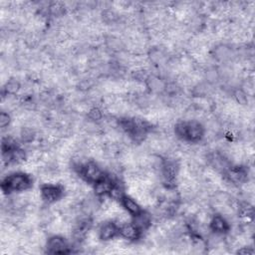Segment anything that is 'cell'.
<instances>
[{
	"label": "cell",
	"mask_w": 255,
	"mask_h": 255,
	"mask_svg": "<svg viewBox=\"0 0 255 255\" xmlns=\"http://www.w3.org/2000/svg\"><path fill=\"white\" fill-rule=\"evenodd\" d=\"M46 251L50 254H67L71 252L67 240L59 235H54L47 240Z\"/></svg>",
	"instance_id": "obj_6"
},
{
	"label": "cell",
	"mask_w": 255,
	"mask_h": 255,
	"mask_svg": "<svg viewBox=\"0 0 255 255\" xmlns=\"http://www.w3.org/2000/svg\"><path fill=\"white\" fill-rule=\"evenodd\" d=\"M91 225H92V220L89 217H84V218L79 219V221L76 223L74 231H73V236H74L75 240L82 241L86 237L88 231L90 230Z\"/></svg>",
	"instance_id": "obj_11"
},
{
	"label": "cell",
	"mask_w": 255,
	"mask_h": 255,
	"mask_svg": "<svg viewBox=\"0 0 255 255\" xmlns=\"http://www.w3.org/2000/svg\"><path fill=\"white\" fill-rule=\"evenodd\" d=\"M226 177L233 184H242L247 180L248 171L244 167H230L227 169Z\"/></svg>",
	"instance_id": "obj_10"
},
{
	"label": "cell",
	"mask_w": 255,
	"mask_h": 255,
	"mask_svg": "<svg viewBox=\"0 0 255 255\" xmlns=\"http://www.w3.org/2000/svg\"><path fill=\"white\" fill-rule=\"evenodd\" d=\"M20 89V84L18 83V81L16 80H10L6 83L5 85V88H4V91L6 92V94H10V95H13V94H16L18 92V90Z\"/></svg>",
	"instance_id": "obj_15"
},
{
	"label": "cell",
	"mask_w": 255,
	"mask_h": 255,
	"mask_svg": "<svg viewBox=\"0 0 255 255\" xmlns=\"http://www.w3.org/2000/svg\"><path fill=\"white\" fill-rule=\"evenodd\" d=\"M32 187V179L29 175L24 173H13L2 180L1 190L4 193L10 194L14 192H21L29 190Z\"/></svg>",
	"instance_id": "obj_2"
},
{
	"label": "cell",
	"mask_w": 255,
	"mask_h": 255,
	"mask_svg": "<svg viewBox=\"0 0 255 255\" xmlns=\"http://www.w3.org/2000/svg\"><path fill=\"white\" fill-rule=\"evenodd\" d=\"M135 220L133 221L142 231L147 229L150 225H151V222H152V219H151V215L147 212H145L143 210V212H141L139 215L135 216L134 217Z\"/></svg>",
	"instance_id": "obj_14"
},
{
	"label": "cell",
	"mask_w": 255,
	"mask_h": 255,
	"mask_svg": "<svg viewBox=\"0 0 255 255\" xmlns=\"http://www.w3.org/2000/svg\"><path fill=\"white\" fill-rule=\"evenodd\" d=\"M88 118L91 120V121H94V122H98L100 121L102 118H103V113L102 111L95 107V108H92L89 113H88Z\"/></svg>",
	"instance_id": "obj_16"
},
{
	"label": "cell",
	"mask_w": 255,
	"mask_h": 255,
	"mask_svg": "<svg viewBox=\"0 0 255 255\" xmlns=\"http://www.w3.org/2000/svg\"><path fill=\"white\" fill-rule=\"evenodd\" d=\"M41 197L47 203H54L60 200L64 195V189L58 185L46 184L40 189Z\"/></svg>",
	"instance_id": "obj_5"
},
{
	"label": "cell",
	"mask_w": 255,
	"mask_h": 255,
	"mask_svg": "<svg viewBox=\"0 0 255 255\" xmlns=\"http://www.w3.org/2000/svg\"><path fill=\"white\" fill-rule=\"evenodd\" d=\"M179 175V168L177 164L173 161H165L162 165V178L163 183L167 189H174L177 185Z\"/></svg>",
	"instance_id": "obj_4"
},
{
	"label": "cell",
	"mask_w": 255,
	"mask_h": 255,
	"mask_svg": "<svg viewBox=\"0 0 255 255\" xmlns=\"http://www.w3.org/2000/svg\"><path fill=\"white\" fill-rule=\"evenodd\" d=\"M120 235V226L114 221H106L99 228V238L109 241Z\"/></svg>",
	"instance_id": "obj_7"
},
{
	"label": "cell",
	"mask_w": 255,
	"mask_h": 255,
	"mask_svg": "<svg viewBox=\"0 0 255 255\" xmlns=\"http://www.w3.org/2000/svg\"><path fill=\"white\" fill-rule=\"evenodd\" d=\"M234 96H235V98H236L237 102H238V103H240V104H245V103H246V101H247L246 94H245L243 91H241V90H237V91L235 92Z\"/></svg>",
	"instance_id": "obj_20"
},
{
	"label": "cell",
	"mask_w": 255,
	"mask_h": 255,
	"mask_svg": "<svg viewBox=\"0 0 255 255\" xmlns=\"http://www.w3.org/2000/svg\"><path fill=\"white\" fill-rule=\"evenodd\" d=\"M114 185H115V182L112 181V179H110L106 176L104 179H102L101 181L97 182L94 185L95 194L99 197L109 195L110 192H111V190L114 187Z\"/></svg>",
	"instance_id": "obj_13"
},
{
	"label": "cell",
	"mask_w": 255,
	"mask_h": 255,
	"mask_svg": "<svg viewBox=\"0 0 255 255\" xmlns=\"http://www.w3.org/2000/svg\"><path fill=\"white\" fill-rule=\"evenodd\" d=\"M237 253H240V254H252L253 253V250L252 249H249V248H246V247H243L242 249L238 250Z\"/></svg>",
	"instance_id": "obj_21"
},
{
	"label": "cell",
	"mask_w": 255,
	"mask_h": 255,
	"mask_svg": "<svg viewBox=\"0 0 255 255\" xmlns=\"http://www.w3.org/2000/svg\"><path fill=\"white\" fill-rule=\"evenodd\" d=\"M142 230L134 223L128 222L120 226V236L129 241H136L141 237Z\"/></svg>",
	"instance_id": "obj_8"
},
{
	"label": "cell",
	"mask_w": 255,
	"mask_h": 255,
	"mask_svg": "<svg viewBox=\"0 0 255 255\" xmlns=\"http://www.w3.org/2000/svg\"><path fill=\"white\" fill-rule=\"evenodd\" d=\"M122 206L126 209V211L131 214L133 217L139 215L141 212H143V208L141 207V205L136 201V199H134L133 197L125 194L121 200H120Z\"/></svg>",
	"instance_id": "obj_12"
},
{
	"label": "cell",
	"mask_w": 255,
	"mask_h": 255,
	"mask_svg": "<svg viewBox=\"0 0 255 255\" xmlns=\"http://www.w3.org/2000/svg\"><path fill=\"white\" fill-rule=\"evenodd\" d=\"M175 132L178 138L190 143H198L204 137V128L197 121L178 123Z\"/></svg>",
	"instance_id": "obj_1"
},
{
	"label": "cell",
	"mask_w": 255,
	"mask_h": 255,
	"mask_svg": "<svg viewBox=\"0 0 255 255\" xmlns=\"http://www.w3.org/2000/svg\"><path fill=\"white\" fill-rule=\"evenodd\" d=\"M21 138H22V141L25 143L32 142L34 139V132L30 129H24L21 133Z\"/></svg>",
	"instance_id": "obj_19"
},
{
	"label": "cell",
	"mask_w": 255,
	"mask_h": 255,
	"mask_svg": "<svg viewBox=\"0 0 255 255\" xmlns=\"http://www.w3.org/2000/svg\"><path fill=\"white\" fill-rule=\"evenodd\" d=\"M209 228L216 234H225L230 230V224L224 216L216 214L212 216L209 222Z\"/></svg>",
	"instance_id": "obj_9"
},
{
	"label": "cell",
	"mask_w": 255,
	"mask_h": 255,
	"mask_svg": "<svg viewBox=\"0 0 255 255\" xmlns=\"http://www.w3.org/2000/svg\"><path fill=\"white\" fill-rule=\"evenodd\" d=\"M239 213H240V216H242V217L251 218V217H253V213H254L253 207L249 204H244L239 208Z\"/></svg>",
	"instance_id": "obj_17"
},
{
	"label": "cell",
	"mask_w": 255,
	"mask_h": 255,
	"mask_svg": "<svg viewBox=\"0 0 255 255\" xmlns=\"http://www.w3.org/2000/svg\"><path fill=\"white\" fill-rule=\"evenodd\" d=\"M10 122H11V118L8 113L2 112L0 114V127H1L2 129H5L6 127H8Z\"/></svg>",
	"instance_id": "obj_18"
},
{
	"label": "cell",
	"mask_w": 255,
	"mask_h": 255,
	"mask_svg": "<svg viewBox=\"0 0 255 255\" xmlns=\"http://www.w3.org/2000/svg\"><path fill=\"white\" fill-rule=\"evenodd\" d=\"M79 176L88 184L95 185L97 182L104 179V171L94 162H86L78 166Z\"/></svg>",
	"instance_id": "obj_3"
}]
</instances>
